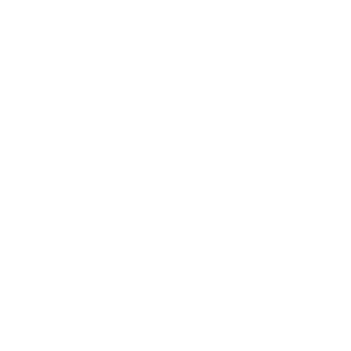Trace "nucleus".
Here are the masks:
<instances>
[]
</instances>
